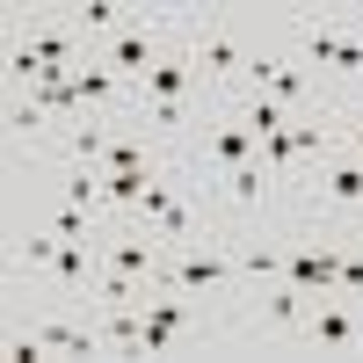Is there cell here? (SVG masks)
Wrapping results in <instances>:
<instances>
[{
	"label": "cell",
	"mask_w": 363,
	"mask_h": 363,
	"mask_svg": "<svg viewBox=\"0 0 363 363\" xmlns=\"http://www.w3.org/2000/svg\"><path fill=\"white\" fill-rule=\"evenodd\" d=\"M225 277H233V262H225L218 247H196V240L160 269V284H167V291H218Z\"/></svg>",
	"instance_id": "obj_1"
},
{
	"label": "cell",
	"mask_w": 363,
	"mask_h": 363,
	"mask_svg": "<svg viewBox=\"0 0 363 363\" xmlns=\"http://www.w3.org/2000/svg\"><path fill=\"white\" fill-rule=\"evenodd\" d=\"M313 203H327V211H363V160H320Z\"/></svg>",
	"instance_id": "obj_2"
},
{
	"label": "cell",
	"mask_w": 363,
	"mask_h": 363,
	"mask_svg": "<svg viewBox=\"0 0 363 363\" xmlns=\"http://www.w3.org/2000/svg\"><path fill=\"white\" fill-rule=\"evenodd\" d=\"M284 284H298V291H335L342 284V247H291L284 255Z\"/></svg>",
	"instance_id": "obj_3"
},
{
	"label": "cell",
	"mask_w": 363,
	"mask_h": 363,
	"mask_svg": "<svg viewBox=\"0 0 363 363\" xmlns=\"http://www.w3.org/2000/svg\"><path fill=\"white\" fill-rule=\"evenodd\" d=\"M247 80H255V95H277L284 109L313 95V80H306V73H298V66H284V58H262V51L247 58Z\"/></svg>",
	"instance_id": "obj_4"
},
{
	"label": "cell",
	"mask_w": 363,
	"mask_h": 363,
	"mask_svg": "<svg viewBox=\"0 0 363 363\" xmlns=\"http://www.w3.org/2000/svg\"><path fill=\"white\" fill-rule=\"evenodd\" d=\"M306 51L342 66V73H363V37H349L342 22H306Z\"/></svg>",
	"instance_id": "obj_5"
},
{
	"label": "cell",
	"mask_w": 363,
	"mask_h": 363,
	"mask_svg": "<svg viewBox=\"0 0 363 363\" xmlns=\"http://www.w3.org/2000/svg\"><path fill=\"white\" fill-rule=\"evenodd\" d=\"M247 44H240V37H225V29H211V37H203V29H196V73H211V80H225V73H247Z\"/></svg>",
	"instance_id": "obj_6"
},
{
	"label": "cell",
	"mask_w": 363,
	"mask_h": 363,
	"mask_svg": "<svg viewBox=\"0 0 363 363\" xmlns=\"http://www.w3.org/2000/svg\"><path fill=\"white\" fill-rule=\"evenodd\" d=\"M211 160H218V174H233V167L262 160V138L240 124V116H225V124H211Z\"/></svg>",
	"instance_id": "obj_7"
},
{
	"label": "cell",
	"mask_w": 363,
	"mask_h": 363,
	"mask_svg": "<svg viewBox=\"0 0 363 363\" xmlns=\"http://www.w3.org/2000/svg\"><path fill=\"white\" fill-rule=\"evenodd\" d=\"M189 95H196V66H182V58H160L138 80V102H189Z\"/></svg>",
	"instance_id": "obj_8"
},
{
	"label": "cell",
	"mask_w": 363,
	"mask_h": 363,
	"mask_svg": "<svg viewBox=\"0 0 363 363\" xmlns=\"http://www.w3.org/2000/svg\"><path fill=\"white\" fill-rule=\"evenodd\" d=\"M218 182H225V203H233V211H262V203H269V189H277V174H269L262 160L233 167V174H218Z\"/></svg>",
	"instance_id": "obj_9"
},
{
	"label": "cell",
	"mask_w": 363,
	"mask_h": 363,
	"mask_svg": "<svg viewBox=\"0 0 363 363\" xmlns=\"http://www.w3.org/2000/svg\"><path fill=\"white\" fill-rule=\"evenodd\" d=\"M306 335H313V349H356V342H363V327H356L349 306H320V313L306 320Z\"/></svg>",
	"instance_id": "obj_10"
},
{
	"label": "cell",
	"mask_w": 363,
	"mask_h": 363,
	"mask_svg": "<svg viewBox=\"0 0 363 363\" xmlns=\"http://www.w3.org/2000/svg\"><path fill=\"white\" fill-rule=\"evenodd\" d=\"M240 124H247V131H255V138H277V131H284V124H291V109H284V102H277V95H255V102H247V109H240Z\"/></svg>",
	"instance_id": "obj_11"
},
{
	"label": "cell",
	"mask_w": 363,
	"mask_h": 363,
	"mask_svg": "<svg viewBox=\"0 0 363 363\" xmlns=\"http://www.w3.org/2000/svg\"><path fill=\"white\" fill-rule=\"evenodd\" d=\"M306 298H313V291H298V284H284L277 298H269V320H277V327H298V320H306Z\"/></svg>",
	"instance_id": "obj_12"
},
{
	"label": "cell",
	"mask_w": 363,
	"mask_h": 363,
	"mask_svg": "<svg viewBox=\"0 0 363 363\" xmlns=\"http://www.w3.org/2000/svg\"><path fill=\"white\" fill-rule=\"evenodd\" d=\"M15 255H22V262H51V255H58V233H29Z\"/></svg>",
	"instance_id": "obj_13"
},
{
	"label": "cell",
	"mask_w": 363,
	"mask_h": 363,
	"mask_svg": "<svg viewBox=\"0 0 363 363\" xmlns=\"http://www.w3.org/2000/svg\"><path fill=\"white\" fill-rule=\"evenodd\" d=\"M356 160H363V131H356Z\"/></svg>",
	"instance_id": "obj_14"
},
{
	"label": "cell",
	"mask_w": 363,
	"mask_h": 363,
	"mask_svg": "<svg viewBox=\"0 0 363 363\" xmlns=\"http://www.w3.org/2000/svg\"><path fill=\"white\" fill-rule=\"evenodd\" d=\"M356 22H363V8H356Z\"/></svg>",
	"instance_id": "obj_15"
}]
</instances>
